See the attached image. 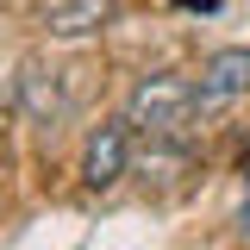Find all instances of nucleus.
Instances as JSON below:
<instances>
[{"label":"nucleus","mask_w":250,"mask_h":250,"mask_svg":"<svg viewBox=\"0 0 250 250\" xmlns=\"http://www.w3.org/2000/svg\"><path fill=\"white\" fill-rule=\"evenodd\" d=\"M194 113H200V88H194L188 75H169V69L144 75V82L131 88V100H125L131 131H150V144H182Z\"/></svg>","instance_id":"nucleus-1"},{"label":"nucleus","mask_w":250,"mask_h":250,"mask_svg":"<svg viewBox=\"0 0 250 250\" xmlns=\"http://www.w3.org/2000/svg\"><path fill=\"white\" fill-rule=\"evenodd\" d=\"M125 175H131V119H100L88 131V144H82V182L94 194H106Z\"/></svg>","instance_id":"nucleus-2"},{"label":"nucleus","mask_w":250,"mask_h":250,"mask_svg":"<svg viewBox=\"0 0 250 250\" xmlns=\"http://www.w3.org/2000/svg\"><path fill=\"white\" fill-rule=\"evenodd\" d=\"M200 106H219V100H238L250 94V44H231V50H213L200 62Z\"/></svg>","instance_id":"nucleus-3"},{"label":"nucleus","mask_w":250,"mask_h":250,"mask_svg":"<svg viewBox=\"0 0 250 250\" xmlns=\"http://www.w3.org/2000/svg\"><path fill=\"white\" fill-rule=\"evenodd\" d=\"M119 0H50L44 6V31L50 38H94V31L113 25Z\"/></svg>","instance_id":"nucleus-4"},{"label":"nucleus","mask_w":250,"mask_h":250,"mask_svg":"<svg viewBox=\"0 0 250 250\" xmlns=\"http://www.w3.org/2000/svg\"><path fill=\"white\" fill-rule=\"evenodd\" d=\"M19 106H25L38 125H57L62 113H69V94H62L57 69H44V62H25V69H19Z\"/></svg>","instance_id":"nucleus-5"},{"label":"nucleus","mask_w":250,"mask_h":250,"mask_svg":"<svg viewBox=\"0 0 250 250\" xmlns=\"http://www.w3.org/2000/svg\"><path fill=\"white\" fill-rule=\"evenodd\" d=\"M175 169H188V150H182V144H150V156H144V182L175 188V182H182Z\"/></svg>","instance_id":"nucleus-6"},{"label":"nucleus","mask_w":250,"mask_h":250,"mask_svg":"<svg viewBox=\"0 0 250 250\" xmlns=\"http://www.w3.org/2000/svg\"><path fill=\"white\" fill-rule=\"evenodd\" d=\"M175 6H188V13H213L219 0H175Z\"/></svg>","instance_id":"nucleus-7"},{"label":"nucleus","mask_w":250,"mask_h":250,"mask_svg":"<svg viewBox=\"0 0 250 250\" xmlns=\"http://www.w3.org/2000/svg\"><path fill=\"white\" fill-rule=\"evenodd\" d=\"M244 231H250V182H244Z\"/></svg>","instance_id":"nucleus-8"}]
</instances>
